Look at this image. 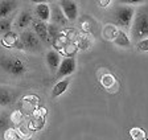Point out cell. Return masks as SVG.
Listing matches in <instances>:
<instances>
[{"mask_svg":"<svg viewBox=\"0 0 148 140\" xmlns=\"http://www.w3.org/2000/svg\"><path fill=\"white\" fill-rule=\"evenodd\" d=\"M0 69L12 77H21L27 72V65L17 56L0 54Z\"/></svg>","mask_w":148,"mask_h":140,"instance_id":"6da1fadb","label":"cell"},{"mask_svg":"<svg viewBox=\"0 0 148 140\" xmlns=\"http://www.w3.org/2000/svg\"><path fill=\"white\" fill-rule=\"evenodd\" d=\"M131 38L135 42L148 38V10H142L135 13L131 25Z\"/></svg>","mask_w":148,"mask_h":140,"instance_id":"7a4b0ae2","label":"cell"},{"mask_svg":"<svg viewBox=\"0 0 148 140\" xmlns=\"http://www.w3.org/2000/svg\"><path fill=\"white\" fill-rule=\"evenodd\" d=\"M134 17H135V10L130 5L118 7L112 12V23L123 29L131 28Z\"/></svg>","mask_w":148,"mask_h":140,"instance_id":"3957f363","label":"cell"},{"mask_svg":"<svg viewBox=\"0 0 148 140\" xmlns=\"http://www.w3.org/2000/svg\"><path fill=\"white\" fill-rule=\"evenodd\" d=\"M20 41H21L23 46H24V50H29V52H37L40 50V38L37 37L34 34L33 31H27L21 32L20 34Z\"/></svg>","mask_w":148,"mask_h":140,"instance_id":"277c9868","label":"cell"},{"mask_svg":"<svg viewBox=\"0 0 148 140\" xmlns=\"http://www.w3.org/2000/svg\"><path fill=\"white\" fill-rule=\"evenodd\" d=\"M75 68H77V59L75 57H66L61 61V65H60L58 70L56 72V78H58L60 81L64 79V78L71 75L75 72Z\"/></svg>","mask_w":148,"mask_h":140,"instance_id":"5b68a950","label":"cell"},{"mask_svg":"<svg viewBox=\"0 0 148 140\" xmlns=\"http://www.w3.org/2000/svg\"><path fill=\"white\" fill-rule=\"evenodd\" d=\"M60 8L62 10L65 17L68 19V21H75L78 17V5L75 1L71 0H61L58 1Z\"/></svg>","mask_w":148,"mask_h":140,"instance_id":"8992f818","label":"cell"},{"mask_svg":"<svg viewBox=\"0 0 148 140\" xmlns=\"http://www.w3.org/2000/svg\"><path fill=\"white\" fill-rule=\"evenodd\" d=\"M45 115H46V110L44 107H38L36 111L33 112L31 120H29V124H28V128L29 131H38L44 127L45 124Z\"/></svg>","mask_w":148,"mask_h":140,"instance_id":"52a82bcc","label":"cell"},{"mask_svg":"<svg viewBox=\"0 0 148 140\" xmlns=\"http://www.w3.org/2000/svg\"><path fill=\"white\" fill-rule=\"evenodd\" d=\"M38 109V98L36 95H27L21 99V110L20 111L27 115H33V112Z\"/></svg>","mask_w":148,"mask_h":140,"instance_id":"ba28073f","label":"cell"},{"mask_svg":"<svg viewBox=\"0 0 148 140\" xmlns=\"http://www.w3.org/2000/svg\"><path fill=\"white\" fill-rule=\"evenodd\" d=\"M1 44L5 48H17L20 50H24V46H23L21 41H20V36L12 31L4 34L3 38H1Z\"/></svg>","mask_w":148,"mask_h":140,"instance_id":"9c48e42d","label":"cell"},{"mask_svg":"<svg viewBox=\"0 0 148 140\" xmlns=\"http://www.w3.org/2000/svg\"><path fill=\"white\" fill-rule=\"evenodd\" d=\"M61 54L56 49H52L46 53V65L49 68L50 72H57L61 65Z\"/></svg>","mask_w":148,"mask_h":140,"instance_id":"30bf717a","label":"cell"},{"mask_svg":"<svg viewBox=\"0 0 148 140\" xmlns=\"http://www.w3.org/2000/svg\"><path fill=\"white\" fill-rule=\"evenodd\" d=\"M32 27H33V32L37 37L42 41H48L49 36H48V24H45L44 21L38 19L32 20Z\"/></svg>","mask_w":148,"mask_h":140,"instance_id":"8fae6325","label":"cell"},{"mask_svg":"<svg viewBox=\"0 0 148 140\" xmlns=\"http://www.w3.org/2000/svg\"><path fill=\"white\" fill-rule=\"evenodd\" d=\"M13 99H15V93L12 91V89L0 85V107H7L12 104Z\"/></svg>","mask_w":148,"mask_h":140,"instance_id":"7c38bea8","label":"cell"},{"mask_svg":"<svg viewBox=\"0 0 148 140\" xmlns=\"http://www.w3.org/2000/svg\"><path fill=\"white\" fill-rule=\"evenodd\" d=\"M50 19H52V24H56L58 27L68 24V19L65 17L60 5H53V8H50Z\"/></svg>","mask_w":148,"mask_h":140,"instance_id":"4fadbf2b","label":"cell"},{"mask_svg":"<svg viewBox=\"0 0 148 140\" xmlns=\"http://www.w3.org/2000/svg\"><path fill=\"white\" fill-rule=\"evenodd\" d=\"M34 15L41 21H48V20H50V7L46 3L37 4L36 8H34Z\"/></svg>","mask_w":148,"mask_h":140,"instance_id":"5bb4252c","label":"cell"},{"mask_svg":"<svg viewBox=\"0 0 148 140\" xmlns=\"http://www.w3.org/2000/svg\"><path fill=\"white\" fill-rule=\"evenodd\" d=\"M16 7H17V1H11V0L0 1V20L7 19L9 13L16 10Z\"/></svg>","mask_w":148,"mask_h":140,"instance_id":"9a60e30c","label":"cell"},{"mask_svg":"<svg viewBox=\"0 0 148 140\" xmlns=\"http://www.w3.org/2000/svg\"><path fill=\"white\" fill-rule=\"evenodd\" d=\"M69 83H70V79H69V78H64V79H61V81L57 82V83L53 86L52 93H50L52 98H58L60 95H62L65 91L68 90Z\"/></svg>","mask_w":148,"mask_h":140,"instance_id":"2e32d148","label":"cell"},{"mask_svg":"<svg viewBox=\"0 0 148 140\" xmlns=\"http://www.w3.org/2000/svg\"><path fill=\"white\" fill-rule=\"evenodd\" d=\"M32 20H33V17H32L31 12L23 11V12H20L17 15V17H16L15 25L17 27V28H27L28 25L32 23Z\"/></svg>","mask_w":148,"mask_h":140,"instance_id":"e0dca14e","label":"cell"},{"mask_svg":"<svg viewBox=\"0 0 148 140\" xmlns=\"http://www.w3.org/2000/svg\"><path fill=\"white\" fill-rule=\"evenodd\" d=\"M114 44L118 45V46H122V48H130L131 46V40H130V37L127 36L126 32L119 29V31H116V33H115Z\"/></svg>","mask_w":148,"mask_h":140,"instance_id":"ac0fdd59","label":"cell"},{"mask_svg":"<svg viewBox=\"0 0 148 140\" xmlns=\"http://www.w3.org/2000/svg\"><path fill=\"white\" fill-rule=\"evenodd\" d=\"M11 127H12L11 115H8L7 112H0V132L4 134V132Z\"/></svg>","mask_w":148,"mask_h":140,"instance_id":"d6986e66","label":"cell"},{"mask_svg":"<svg viewBox=\"0 0 148 140\" xmlns=\"http://www.w3.org/2000/svg\"><path fill=\"white\" fill-rule=\"evenodd\" d=\"M130 136L132 137V140H144L147 139V134L145 131L140 127H132L130 130Z\"/></svg>","mask_w":148,"mask_h":140,"instance_id":"ffe728a7","label":"cell"},{"mask_svg":"<svg viewBox=\"0 0 148 140\" xmlns=\"http://www.w3.org/2000/svg\"><path fill=\"white\" fill-rule=\"evenodd\" d=\"M48 36L53 38V41H56L57 38L61 36V29L58 25L56 24H48Z\"/></svg>","mask_w":148,"mask_h":140,"instance_id":"44dd1931","label":"cell"},{"mask_svg":"<svg viewBox=\"0 0 148 140\" xmlns=\"http://www.w3.org/2000/svg\"><path fill=\"white\" fill-rule=\"evenodd\" d=\"M11 27H12V19H1L0 20V34H5L8 32H11Z\"/></svg>","mask_w":148,"mask_h":140,"instance_id":"7402d4cb","label":"cell"},{"mask_svg":"<svg viewBox=\"0 0 148 140\" xmlns=\"http://www.w3.org/2000/svg\"><path fill=\"white\" fill-rule=\"evenodd\" d=\"M101 83L103 87H106V89H110L111 86H114L115 83H116V79H115L114 77L111 74H105L103 77L101 78Z\"/></svg>","mask_w":148,"mask_h":140,"instance_id":"603a6c76","label":"cell"},{"mask_svg":"<svg viewBox=\"0 0 148 140\" xmlns=\"http://www.w3.org/2000/svg\"><path fill=\"white\" fill-rule=\"evenodd\" d=\"M20 136H18L17 131H16L15 127H11L3 134V140H18Z\"/></svg>","mask_w":148,"mask_h":140,"instance_id":"cb8c5ba5","label":"cell"},{"mask_svg":"<svg viewBox=\"0 0 148 140\" xmlns=\"http://www.w3.org/2000/svg\"><path fill=\"white\" fill-rule=\"evenodd\" d=\"M16 131H17L18 136L21 139H31V131L28 128V126H24V124H20L16 127Z\"/></svg>","mask_w":148,"mask_h":140,"instance_id":"d4e9b609","label":"cell"},{"mask_svg":"<svg viewBox=\"0 0 148 140\" xmlns=\"http://www.w3.org/2000/svg\"><path fill=\"white\" fill-rule=\"evenodd\" d=\"M21 120H23V112L20 111V110H15V111L11 114V122H12V124L17 127V126L23 124Z\"/></svg>","mask_w":148,"mask_h":140,"instance_id":"484cf974","label":"cell"},{"mask_svg":"<svg viewBox=\"0 0 148 140\" xmlns=\"http://www.w3.org/2000/svg\"><path fill=\"white\" fill-rule=\"evenodd\" d=\"M136 46L140 52H148V38H144V40L136 42Z\"/></svg>","mask_w":148,"mask_h":140,"instance_id":"4316f807","label":"cell"},{"mask_svg":"<svg viewBox=\"0 0 148 140\" xmlns=\"http://www.w3.org/2000/svg\"><path fill=\"white\" fill-rule=\"evenodd\" d=\"M89 41H87V38L86 37H82V38H79V41L77 42V46L78 48H81V49H87L89 48Z\"/></svg>","mask_w":148,"mask_h":140,"instance_id":"83f0119b","label":"cell"},{"mask_svg":"<svg viewBox=\"0 0 148 140\" xmlns=\"http://www.w3.org/2000/svg\"><path fill=\"white\" fill-rule=\"evenodd\" d=\"M110 3H111V1H99V5H101V7H107Z\"/></svg>","mask_w":148,"mask_h":140,"instance_id":"f1b7e54d","label":"cell"},{"mask_svg":"<svg viewBox=\"0 0 148 140\" xmlns=\"http://www.w3.org/2000/svg\"><path fill=\"white\" fill-rule=\"evenodd\" d=\"M123 3L124 4H139V1H130L128 0V1H123Z\"/></svg>","mask_w":148,"mask_h":140,"instance_id":"f546056e","label":"cell"},{"mask_svg":"<svg viewBox=\"0 0 148 140\" xmlns=\"http://www.w3.org/2000/svg\"><path fill=\"white\" fill-rule=\"evenodd\" d=\"M18 140H32V139H21V137H20V139Z\"/></svg>","mask_w":148,"mask_h":140,"instance_id":"4dcf8cb0","label":"cell"},{"mask_svg":"<svg viewBox=\"0 0 148 140\" xmlns=\"http://www.w3.org/2000/svg\"><path fill=\"white\" fill-rule=\"evenodd\" d=\"M144 140H148V137H147V139H144Z\"/></svg>","mask_w":148,"mask_h":140,"instance_id":"1f68e13d","label":"cell"}]
</instances>
